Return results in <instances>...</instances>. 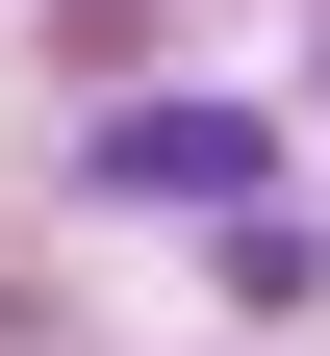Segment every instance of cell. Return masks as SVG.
<instances>
[{
	"instance_id": "6da1fadb",
	"label": "cell",
	"mask_w": 330,
	"mask_h": 356,
	"mask_svg": "<svg viewBox=\"0 0 330 356\" xmlns=\"http://www.w3.org/2000/svg\"><path fill=\"white\" fill-rule=\"evenodd\" d=\"M102 178H127V204H229V178H254V127H229V102H153Z\"/></svg>"
}]
</instances>
